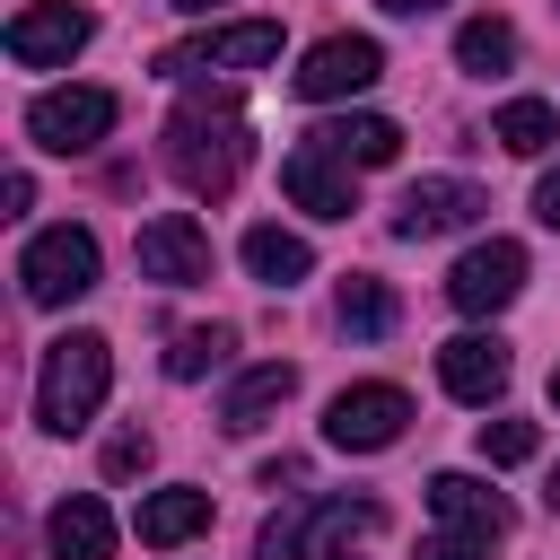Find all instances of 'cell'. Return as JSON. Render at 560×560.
Here are the masks:
<instances>
[{
    "label": "cell",
    "mask_w": 560,
    "mask_h": 560,
    "mask_svg": "<svg viewBox=\"0 0 560 560\" xmlns=\"http://www.w3.org/2000/svg\"><path fill=\"white\" fill-rule=\"evenodd\" d=\"M245 158H254V140H245V114H236L228 96H184V105H175V122H166V175H175L192 201L236 192Z\"/></svg>",
    "instance_id": "6da1fadb"
},
{
    "label": "cell",
    "mask_w": 560,
    "mask_h": 560,
    "mask_svg": "<svg viewBox=\"0 0 560 560\" xmlns=\"http://www.w3.org/2000/svg\"><path fill=\"white\" fill-rule=\"evenodd\" d=\"M105 385H114V350H105V332H61V341L44 350V376H35V420H44L52 438H70V429L96 420Z\"/></svg>",
    "instance_id": "7a4b0ae2"
},
{
    "label": "cell",
    "mask_w": 560,
    "mask_h": 560,
    "mask_svg": "<svg viewBox=\"0 0 560 560\" xmlns=\"http://www.w3.org/2000/svg\"><path fill=\"white\" fill-rule=\"evenodd\" d=\"M376 525H385L376 499H298L262 525V560H359L350 542Z\"/></svg>",
    "instance_id": "3957f363"
},
{
    "label": "cell",
    "mask_w": 560,
    "mask_h": 560,
    "mask_svg": "<svg viewBox=\"0 0 560 560\" xmlns=\"http://www.w3.org/2000/svg\"><path fill=\"white\" fill-rule=\"evenodd\" d=\"M114 122H122V96L114 88H44L26 105V140L52 149V158H88Z\"/></svg>",
    "instance_id": "277c9868"
},
{
    "label": "cell",
    "mask_w": 560,
    "mask_h": 560,
    "mask_svg": "<svg viewBox=\"0 0 560 560\" xmlns=\"http://www.w3.org/2000/svg\"><path fill=\"white\" fill-rule=\"evenodd\" d=\"M18 289H26V306H70V298H88V289H96V236L70 228V219L44 228V236H26Z\"/></svg>",
    "instance_id": "5b68a950"
},
{
    "label": "cell",
    "mask_w": 560,
    "mask_h": 560,
    "mask_svg": "<svg viewBox=\"0 0 560 560\" xmlns=\"http://www.w3.org/2000/svg\"><path fill=\"white\" fill-rule=\"evenodd\" d=\"M280 61V18H236V26H201L184 44L158 52V79H192V70H262Z\"/></svg>",
    "instance_id": "8992f818"
},
{
    "label": "cell",
    "mask_w": 560,
    "mask_h": 560,
    "mask_svg": "<svg viewBox=\"0 0 560 560\" xmlns=\"http://www.w3.org/2000/svg\"><path fill=\"white\" fill-rule=\"evenodd\" d=\"M131 262H140V280H158V289H201V280H210V228H201L192 210H158V219L131 236Z\"/></svg>",
    "instance_id": "52a82bcc"
},
{
    "label": "cell",
    "mask_w": 560,
    "mask_h": 560,
    "mask_svg": "<svg viewBox=\"0 0 560 560\" xmlns=\"http://www.w3.org/2000/svg\"><path fill=\"white\" fill-rule=\"evenodd\" d=\"M402 429H411V394H402V385H350V394H332V411H324V438H332L341 455H385Z\"/></svg>",
    "instance_id": "ba28073f"
},
{
    "label": "cell",
    "mask_w": 560,
    "mask_h": 560,
    "mask_svg": "<svg viewBox=\"0 0 560 560\" xmlns=\"http://www.w3.org/2000/svg\"><path fill=\"white\" fill-rule=\"evenodd\" d=\"M376 79H385V44H376V35H324V44H306V61L289 70V88H298L306 105L359 96V88H376Z\"/></svg>",
    "instance_id": "9c48e42d"
},
{
    "label": "cell",
    "mask_w": 560,
    "mask_h": 560,
    "mask_svg": "<svg viewBox=\"0 0 560 560\" xmlns=\"http://www.w3.org/2000/svg\"><path fill=\"white\" fill-rule=\"evenodd\" d=\"M88 35H96V18H88V9H70V0H26V9L9 18V35H0V44H9V61H18V70H52V61H70Z\"/></svg>",
    "instance_id": "30bf717a"
},
{
    "label": "cell",
    "mask_w": 560,
    "mask_h": 560,
    "mask_svg": "<svg viewBox=\"0 0 560 560\" xmlns=\"http://www.w3.org/2000/svg\"><path fill=\"white\" fill-rule=\"evenodd\" d=\"M516 289H525V245H516V236H490V245H472V254L446 271V298H455L464 315H499Z\"/></svg>",
    "instance_id": "8fae6325"
},
{
    "label": "cell",
    "mask_w": 560,
    "mask_h": 560,
    "mask_svg": "<svg viewBox=\"0 0 560 560\" xmlns=\"http://www.w3.org/2000/svg\"><path fill=\"white\" fill-rule=\"evenodd\" d=\"M490 210V192L481 184H464V175H420L411 192H402V210H394V236H446V228H472Z\"/></svg>",
    "instance_id": "7c38bea8"
},
{
    "label": "cell",
    "mask_w": 560,
    "mask_h": 560,
    "mask_svg": "<svg viewBox=\"0 0 560 560\" xmlns=\"http://www.w3.org/2000/svg\"><path fill=\"white\" fill-rule=\"evenodd\" d=\"M280 192H289L298 210H315V219H350V210H359V192H350V166H341L324 140H298V149L280 158Z\"/></svg>",
    "instance_id": "4fadbf2b"
},
{
    "label": "cell",
    "mask_w": 560,
    "mask_h": 560,
    "mask_svg": "<svg viewBox=\"0 0 560 560\" xmlns=\"http://www.w3.org/2000/svg\"><path fill=\"white\" fill-rule=\"evenodd\" d=\"M429 508H438V525H446V534L490 542V551H499V542H508V525H516V516H508V499H499V490H481L472 472H438V481H429Z\"/></svg>",
    "instance_id": "5bb4252c"
},
{
    "label": "cell",
    "mask_w": 560,
    "mask_h": 560,
    "mask_svg": "<svg viewBox=\"0 0 560 560\" xmlns=\"http://www.w3.org/2000/svg\"><path fill=\"white\" fill-rule=\"evenodd\" d=\"M438 385H446L455 402H490V394L508 385V341H499V332H455V341L438 350Z\"/></svg>",
    "instance_id": "9a60e30c"
},
{
    "label": "cell",
    "mask_w": 560,
    "mask_h": 560,
    "mask_svg": "<svg viewBox=\"0 0 560 560\" xmlns=\"http://www.w3.org/2000/svg\"><path fill=\"white\" fill-rule=\"evenodd\" d=\"M289 394H298V368H289V359H262V368H245V376L228 385L219 429H228V438H245V429H262V420H271Z\"/></svg>",
    "instance_id": "2e32d148"
},
{
    "label": "cell",
    "mask_w": 560,
    "mask_h": 560,
    "mask_svg": "<svg viewBox=\"0 0 560 560\" xmlns=\"http://www.w3.org/2000/svg\"><path fill=\"white\" fill-rule=\"evenodd\" d=\"M44 542H52V560H105V551H114L105 499H96V490H70V499L44 516Z\"/></svg>",
    "instance_id": "e0dca14e"
},
{
    "label": "cell",
    "mask_w": 560,
    "mask_h": 560,
    "mask_svg": "<svg viewBox=\"0 0 560 560\" xmlns=\"http://www.w3.org/2000/svg\"><path fill=\"white\" fill-rule=\"evenodd\" d=\"M245 271H254L262 289H298V280L315 271V245L289 236V228H271V219H254V228H245Z\"/></svg>",
    "instance_id": "ac0fdd59"
},
{
    "label": "cell",
    "mask_w": 560,
    "mask_h": 560,
    "mask_svg": "<svg viewBox=\"0 0 560 560\" xmlns=\"http://www.w3.org/2000/svg\"><path fill=\"white\" fill-rule=\"evenodd\" d=\"M306 140H324L341 166H394V158H402V131H394L385 114H341V122H324V131H306Z\"/></svg>",
    "instance_id": "d6986e66"
},
{
    "label": "cell",
    "mask_w": 560,
    "mask_h": 560,
    "mask_svg": "<svg viewBox=\"0 0 560 560\" xmlns=\"http://www.w3.org/2000/svg\"><path fill=\"white\" fill-rule=\"evenodd\" d=\"M140 542L149 551H175V542H192L201 525H210V490H158V499H140Z\"/></svg>",
    "instance_id": "ffe728a7"
},
{
    "label": "cell",
    "mask_w": 560,
    "mask_h": 560,
    "mask_svg": "<svg viewBox=\"0 0 560 560\" xmlns=\"http://www.w3.org/2000/svg\"><path fill=\"white\" fill-rule=\"evenodd\" d=\"M332 315H341V332L376 341V332H394V289H385L376 271H350V280L332 289Z\"/></svg>",
    "instance_id": "44dd1931"
},
{
    "label": "cell",
    "mask_w": 560,
    "mask_h": 560,
    "mask_svg": "<svg viewBox=\"0 0 560 560\" xmlns=\"http://www.w3.org/2000/svg\"><path fill=\"white\" fill-rule=\"evenodd\" d=\"M490 140H499L508 158H542V149L560 140V114H551L542 96H516V105H499V122H490Z\"/></svg>",
    "instance_id": "7402d4cb"
},
{
    "label": "cell",
    "mask_w": 560,
    "mask_h": 560,
    "mask_svg": "<svg viewBox=\"0 0 560 560\" xmlns=\"http://www.w3.org/2000/svg\"><path fill=\"white\" fill-rule=\"evenodd\" d=\"M455 61H464L472 79H499V70L516 61V26H508V18H464V35H455Z\"/></svg>",
    "instance_id": "603a6c76"
},
{
    "label": "cell",
    "mask_w": 560,
    "mask_h": 560,
    "mask_svg": "<svg viewBox=\"0 0 560 560\" xmlns=\"http://www.w3.org/2000/svg\"><path fill=\"white\" fill-rule=\"evenodd\" d=\"M228 350H236V332H228V324H192V332H175V350H166V376H175V385H192V376H210Z\"/></svg>",
    "instance_id": "cb8c5ba5"
},
{
    "label": "cell",
    "mask_w": 560,
    "mask_h": 560,
    "mask_svg": "<svg viewBox=\"0 0 560 560\" xmlns=\"http://www.w3.org/2000/svg\"><path fill=\"white\" fill-rule=\"evenodd\" d=\"M534 446H542L534 420H481V464H525Z\"/></svg>",
    "instance_id": "d4e9b609"
},
{
    "label": "cell",
    "mask_w": 560,
    "mask_h": 560,
    "mask_svg": "<svg viewBox=\"0 0 560 560\" xmlns=\"http://www.w3.org/2000/svg\"><path fill=\"white\" fill-rule=\"evenodd\" d=\"M105 472H114V481H131V472H149V438H140V429H122V438H105Z\"/></svg>",
    "instance_id": "484cf974"
},
{
    "label": "cell",
    "mask_w": 560,
    "mask_h": 560,
    "mask_svg": "<svg viewBox=\"0 0 560 560\" xmlns=\"http://www.w3.org/2000/svg\"><path fill=\"white\" fill-rule=\"evenodd\" d=\"M420 560H490V542H464V534H429Z\"/></svg>",
    "instance_id": "4316f807"
},
{
    "label": "cell",
    "mask_w": 560,
    "mask_h": 560,
    "mask_svg": "<svg viewBox=\"0 0 560 560\" xmlns=\"http://www.w3.org/2000/svg\"><path fill=\"white\" fill-rule=\"evenodd\" d=\"M534 219H542V228H560V166L534 184Z\"/></svg>",
    "instance_id": "83f0119b"
},
{
    "label": "cell",
    "mask_w": 560,
    "mask_h": 560,
    "mask_svg": "<svg viewBox=\"0 0 560 560\" xmlns=\"http://www.w3.org/2000/svg\"><path fill=\"white\" fill-rule=\"evenodd\" d=\"M385 18H420V9H438V0H376Z\"/></svg>",
    "instance_id": "f1b7e54d"
},
{
    "label": "cell",
    "mask_w": 560,
    "mask_h": 560,
    "mask_svg": "<svg viewBox=\"0 0 560 560\" xmlns=\"http://www.w3.org/2000/svg\"><path fill=\"white\" fill-rule=\"evenodd\" d=\"M166 9H184V18H210V9H228V0H166Z\"/></svg>",
    "instance_id": "f546056e"
},
{
    "label": "cell",
    "mask_w": 560,
    "mask_h": 560,
    "mask_svg": "<svg viewBox=\"0 0 560 560\" xmlns=\"http://www.w3.org/2000/svg\"><path fill=\"white\" fill-rule=\"evenodd\" d=\"M551 508H560V472H551Z\"/></svg>",
    "instance_id": "4dcf8cb0"
},
{
    "label": "cell",
    "mask_w": 560,
    "mask_h": 560,
    "mask_svg": "<svg viewBox=\"0 0 560 560\" xmlns=\"http://www.w3.org/2000/svg\"><path fill=\"white\" fill-rule=\"evenodd\" d=\"M551 402H560V368H551Z\"/></svg>",
    "instance_id": "1f68e13d"
}]
</instances>
